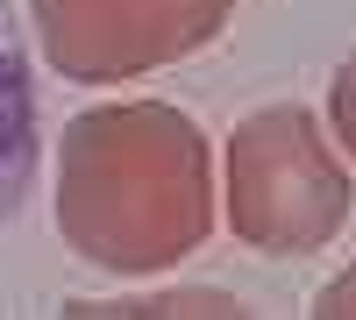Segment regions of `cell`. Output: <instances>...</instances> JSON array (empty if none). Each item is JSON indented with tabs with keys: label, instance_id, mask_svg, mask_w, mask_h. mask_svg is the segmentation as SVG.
<instances>
[{
	"label": "cell",
	"instance_id": "obj_1",
	"mask_svg": "<svg viewBox=\"0 0 356 320\" xmlns=\"http://www.w3.org/2000/svg\"><path fill=\"white\" fill-rule=\"evenodd\" d=\"M57 235L107 278H157L214 235V157L186 107L107 100L65 121Z\"/></svg>",
	"mask_w": 356,
	"mask_h": 320
},
{
	"label": "cell",
	"instance_id": "obj_6",
	"mask_svg": "<svg viewBox=\"0 0 356 320\" xmlns=\"http://www.w3.org/2000/svg\"><path fill=\"white\" fill-rule=\"evenodd\" d=\"M328 135H335V150L356 164V50L335 65V78H328Z\"/></svg>",
	"mask_w": 356,
	"mask_h": 320
},
{
	"label": "cell",
	"instance_id": "obj_5",
	"mask_svg": "<svg viewBox=\"0 0 356 320\" xmlns=\"http://www.w3.org/2000/svg\"><path fill=\"white\" fill-rule=\"evenodd\" d=\"M72 313H129V320H143V313H150V320H164V313H250L243 299H228V292H200V285H193V292H150V299H107V306H72Z\"/></svg>",
	"mask_w": 356,
	"mask_h": 320
},
{
	"label": "cell",
	"instance_id": "obj_4",
	"mask_svg": "<svg viewBox=\"0 0 356 320\" xmlns=\"http://www.w3.org/2000/svg\"><path fill=\"white\" fill-rule=\"evenodd\" d=\"M36 85H29V57L15 28L0 22V228L22 214L29 185H36Z\"/></svg>",
	"mask_w": 356,
	"mask_h": 320
},
{
	"label": "cell",
	"instance_id": "obj_3",
	"mask_svg": "<svg viewBox=\"0 0 356 320\" xmlns=\"http://www.w3.org/2000/svg\"><path fill=\"white\" fill-rule=\"evenodd\" d=\"M235 0H29L36 50L72 85L164 71L228 28Z\"/></svg>",
	"mask_w": 356,
	"mask_h": 320
},
{
	"label": "cell",
	"instance_id": "obj_7",
	"mask_svg": "<svg viewBox=\"0 0 356 320\" xmlns=\"http://www.w3.org/2000/svg\"><path fill=\"white\" fill-rule=\"evenodd\" d=\"M307 313H314V320H356V264H342L328 285H321Z\"/></svg>",
	"mask_w": 356,
	"mask_h": 320
},
{
	"label": "cell",
	"instance_id": "obj_2",
	"mask_svg": "<svg viewBox=\"0 0 356 320\" xmlns=\"http://www.w3.org/2000/svg\"><path fill=\"white\" fill-rule=\"evenodd\" d=\"M221 207L235 242L264 256H307L342 235L356 185H349V164L335 157V135L314 121V107L271 100L228 128Z\"/></svg>",
	"mask_w": 356,
	"mask_h": 320
}]
</instances>
